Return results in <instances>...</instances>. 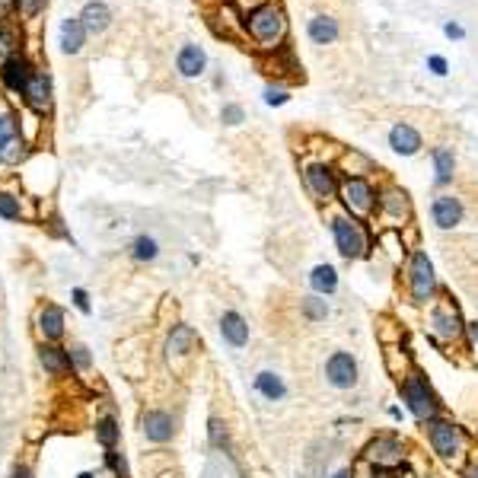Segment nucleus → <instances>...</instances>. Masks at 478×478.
Instances as JSON below:
<instances>
[{"instance_id":"1","label":"nucleus","mask_w":478,"mask_h":478,"mask_svg":"<svg viewBox=\"0 0 478 478\" xmlns=\"http://www.w3.org/2000/svg\"><path fill=\"white\" fill-rule=\"evenodd\" d=\"M246 29L262 48H281V42L287 36L284 10L275 7V3H265V7L252 10L246 16Z\"/></svg>"},{"instance_id":"2","label":"nucleus","mask_w":478,"mask_h":478,"mask_svg":"<svg viewBox=\"0 0 478 478\" xmlns=\"http://www.w3.org/2000/svg\"><path fill=\"white\" fill-rule=\"evenodd\" d=\"M402 399L418 421H433L437 418V399H433L431 386H427V379L421 373H408L402 379Z\"/></svg>"},{"instance_id":"3","label":"nucleus","mask_w":478,"mask_h":478,"mask_svg":"<svg viewBox=\"0 0 478 478\" xmlns=\"http://www.w3.org/2000/svg\"><path fill=\"white\" fill-rule=\"evenodd\" d=\"M331 236H335V246L344 258H364L370 249V239L360 227V221L354 217H335L331 221Z\"/></svg>"},{"instance_id":"4","label":"nucleus","mask_w":478,"mask_h":478,"mask_svg":"<svg viewBox=\"0 0 478 478\" xmlns=\"http://www.w3.org/2000/svg\"><path fill=\"white\" fill-rule=\"evenodd\" d=\"M408 284H412V297L414 303H427L437 294V275H433L431 258L424 252H414L412 265H408Z\"/></svg>"},{"instance_id":"5","label":"nucleus","mask_w":478,"mask_h":478,"mask_svg":"<svg viewBox=\"0 0 478 478\" xmlns=\"http://www.w3.org/2000/svg\"><path fill=\"white\" fill-rule=\"evenodd\" d=\"M338 194L344 201V207L351 214H357V217H370L373 207H377V192H373V185L367 179H344Z\"/></svg>"},{"instance_id":"6","label":"nucleus","mask_w":478,"mask_h":478,"mask_svg":"<svg viewBox=\"0 0 478 478\" xmlns=\"http://www.w3.org/2000/svg\"><path fill=\"white\" fill-rule=\"evenodd\" d=\"M427 437H431V446L437 450V456H443V460H453L462 446L460 427L453 421H440V418L427 421Z\"/></svg>"},{"instance_id":"7","label":"nucleus","mask_w":478,"mask_h":478,"mask_svg":"<svg viewBox=\"0 0 478 478\" xmlns=\"http://www.w3.org/2000/svg\"><path fill=\"white\" fill-rule=\"evenodd\" d=\"M325 379L335 389H354L357 386V360L348 351H335L325 364Z\"/></svg>"},{"instance_id":"8","label":"nucleus","mask_w":478,"mask_h":478,"mask_svg":"<svg viewBox=\"0 0 478 478\" xmlns=\"http://www.w3.org/2000/svg\"><path fill=\"white\" fill-rule=\"evenodd\" d=\"M306 188H310V194H313L316 201H331L335 194H338V182H335V173H331L329 166H306Z\"/></svg>"},{"instance_id":"9","label":"nucleus","mask_w":478,"mask_h":478,"mask_svg":"<svg viewBox=\"0 0 478 478\" xmlns=\"http://www.w3.org/2000/svg\"><path fill=\"white\" fill-rule=\"evenodd\" d=\"M367 460L373 462L377 469H396L405 460L402 443H399L396 437H377V440L367 446Z\"/></svg>"},{"instance_id":"10","label":"nucleus","mask_w":478,"mask_h":478,"mask_svg":"<svg viewBox=\"0 0 478 478\" xmlns=\"http://www.w3.org/2000/svg\"><path fill=\"white\" fill-rule=\"evenodd\" d=\"M23 153H26V147H23V138L16 134L13 115H0V163L13 166L23 160Z\"/></svg>"},{"instance_id":"11","label":"nucleus","mask_w":478,"mask_h":478,"mask_svg":"<svg viewBox=\"0 0 478 478\" xmlns=\"http://www.w3.org/2000/svg\"><path fill=\"white\" fill-rule=\"evenodd\" d=\"M379 211H383L386 221H392V227H399L402 221L412 217V201H408V194L402 188H386L379 194Z\"/></svg>"},{"instance_id":"12","label":"nucleus","mask_w":478,"mask_h":478,"mask_svg":"<svg viewBox=\"0 0 478 478\" xmlns=\"http://www.w3.org/2000/svg\"><path fill=\"white\" fill-rule=\"evenodd\" d=\"M431 325H433V335L443 341H453V338H460L462 335V319H460V310L450 303H443L433 310L431 316Z\"/></svg>"},{"instance_id":"13","label":"nucleus","mask_w":478,"mask_h":478,"mask_svg":"<svg viewBox=\"0 0 478 478\" xmlns=\"http://www.w3.org/2000/svg\"><path fill=\"white\" fill-rule=\"evenodd\" d=\"M23 96H26L29 109H36L38 115H45V112L51 109V80H48L45 74H32L26 83V90H23Z\"/></svg>"},{"instance_id":"14","label":"nucleus","mask_w":478,"mask_h":478,"mask_svg":"<svg viewBox=\"0 0 478 478\" xmlns=\"http://www.w3.org/2000/svg\"><path fill=\"white\" fill-rule=\"evenodd\" d=\"M433 214V223L440 227V230H453V227H460L462 221V201L460 198H453V194H440L431 207Z\"/></svg>"},{"instance_id":"15","label":"nucleus","mask_w":478,"mask_h":478,"mask_svg":"<svg viewBox=\"0 0 478 478\" xmlns=\"http://www.w3.org/2000/svg\"><path fill=\"white\" fill-rule=\"evenodd\" d=\"M0 77H3V83H7L13 92H23L26 90V83H29V77H32L29 61L23 55H10L7 61H3V67H0Z\"/></svg>"},{"instance_id":"16","label":"nucleus","mask_w":478,"mask_h":478,"mask_svg":"<svg viewBox=\"0 0 478 478\" xmlns=\"http://www.w3.org/2000/svg\"><path fill=\"white\" fill-rule=\"evenodd\" d=\"M144 433H147V440H153V443H169V440H173V433H175L173 414L147 412V414H144Z\"/></svg>"},{"instance_id":"17","label":"nucleus","mask_w":478,"mask_h":478,"mask_svg":"<svg viewBox=\"0 0 478 478\" xmlns=\"http://www.w3.org/2000/svg\"><path fill=\"white\" fill-rule=\"evenodd\" d=\"M389 147L396 150V153H402V157H414V153L421 150V134H418L412 125H402V121H399L396 128L389 131Z\"/></svg>"},{"instance_id":"18","label":"nucleus","mask_w":478,"mask_h":478,"mask_svg":"<svg viewBox=\"0 0 478 478\" xmlns=\"http://www.w3.org/2000/svg\"><path fill=\"white\" fill-rule=\"evenodd\" d=\"M204 64H207V55H204L201 45H182L179 48V58H175V67L182 77H201Z\"/></svg>"},{"instance_id":"19","label":"nucleus","mask_w":478,"mask_h":478,"mask_svg":"<svg viewBox=\"0 0 478 478\" xmlns=\"http://www.w3.org/2000/svg\"><path fill=\"white\" fill-rule=\"evenodd\" d=\"M221 335H223V341L227 344H233V348H246V341H249V325H246V319L239 313H223V319H221Z\"/></svg>"},{"instance_id":"20","label":"nucleus","mask_w":478,"mask_h":478,"mask_svg":"<svg viewBox=\"0 0 478 478\" xmlns=\"http://www.w3.org/2000/svg\"><path fill=\"white\" fill-rule=\"evenodd\" d=\"M194 348V329L192 325H175L173 335H169V341H166V354H169V360L173 357H188Z\"/></svg>"},{"instance_id":"21","label":"nucleus","mask_w":478,"mask_h":478,"mask_svg":"<svg viewBox=\"0 0 478 478\" xmlns=\"http://www.w3.org/2000/svg\"><path fill=\"white\" fill-rule=\"evenodd\" d=\"M83 42H86V29H83V19L80 16H71L61 23V48H64L67 55H77L83 48Z\"/></svg>"},{"instance_id":"22","label":"nucleus","mask_w":478,"mask_h":478,"mask_svg":"<svg viewBox=\"0 0 478 478\" xmlns=\"http://www.w3.org/2000/svg\"><path fill=\"white\" fill-rule=\"evenodd\" d=\"M80 19H83V29H86V32H105V29H109L112 13H109V7H105V3L92 0V3H86V7H83Z\"/></svg>"},{"instance_id":"23","label":"nucleus","mask_w":478,"mask_h":478,"mask_svg":"<svg viewBox=\"0 0 478 478\" xmlns=\"http://www.w3.org/2000/svg\"><path fill=\"white\" fill-rule=\"evenodd\" d=\"M310 38H313L316 45H331L335 38H338V19L331 16H313L310 19Z\"/></svg>"},{"instance_id":"24","label":"nucleus","mask_w":478,"mask_h":478,"mask_svg":"<svg viewBox=\"0 0 478 478\" xmlns=\"http://www.w3.org/2000/svg\"><path fill=\"white\" fill-rule=\"evenodd\" d=\"M255 389L268 399V402H281V399L287 396L284 379L277 377V373H271V370H262V373H258V377H255Z\"/></svg>"},{"instance_id":"25","label":"nucleus","mask_w":478,"mask_h":478,"mask_svg":"<svg viewBox=\"0 0 478 478\" xmlns=\"http://www.w3.org/2000/svg\"><path fill=\"white\" fill-rule=\"evenodd\" d=\"M38 331H42L48 341L61 338V331H64V313H61L58 306H45V310L38 313Z\"/></svg>"},{"instance_id":"26","label":"nucleus","mask_w":478,"mask_h":478,"mask_svg":"<svg viewBox=\"0 0 478 478\" xmlns=\"http://www.w3.org/2000/svg\"><path fill=\"white\" fill-rule=\"evenodd\" d=\"M310 284H313L316 294H335L338 290V271L331 265H316L313 275H310Z\"/></svg>"},{"instance_id":"27","label":"nucleus","mask_w":478,"mask_h":478,"mask_svg":"<svg viewBox=\"0 0 478 478\" xmlns=\"http://www.w3.org/2000/svg\"><path fill=\"white\" fill-rule=\"evenodd\" d=\"M38 360H42V367H45L48 373H55V377H64L67 370H71V354L61 348H42Z\"/></svg>"},{"instance_id":"28","label":"nucleus","mask_w":478,"mask_h":478,"mask_svg":"<svg viewBox=\"0 0 478 478\" xmlns=\"http://www.w3.org/2000/svg\"><path fill=\"white\" fill-rule=\"evenodd\" d=\"M131 258L134 262H153V258L160 255V246H157V239L153 236H134L131 239V246H128Z\"/></svg>"},{"instance_id":"29","label":"nucleus","mask_w":478,"mask_h":478,"mask_svg":"<svg viewBox=\"0 0 478 478\" xmlns=\"http://www.w3.org/2000/svg\"><path fill=\"white\" fill-rule=\"evenodd\" d=\"M453 166H456V160H453L450 147H437V150H433V169H437V182H440V185H446L453 179Z\"/></svg>"},{"instance_id":"30","label":"nucleus","mask_w":478,"mask_h":478,"mask_svg":"<svg viewBox=\"0 0 478 478\" xmlns=\"http://www.w3.org/2000/svg\"><path fill=\"white\" fill-rule=\"evenodd\" d=\"M118 424H115V418H102L99 424H96V440L102 443V446H115V443H118Z\"/></svg>"},{"instance_id":"31","label":"nucleus","mask_w":478,"mask_h":478,"mask_svg":"<svg viewBox=\"0 0 478 478\" xmlns=\"http://www.w3.org/2000/svg\"><path fill=\"white\" fill-rule=\"evenodd\" d=\"M303 316L310 322H319L329 316V306H325V300H319V297H306L303 300Z\"/></svg>"},{"instance_id":"32","label":"nucleus","mask_w":478,"mask_h":478,"mask_svg":"<svg viewBox=\"0 0 478 478\" xmlns=\"http://www.w3.org/2000/svg\"><path fill=\"white\" fill-rule=\"evenodd\" d=\"M0 217H3V221H19V198L0 194Z\"/></svg>"},{"instance_id":"33","label":"nucleus","mask_w":478,"mask_h":478,"mask_svg":"<svg viewBox=\"0 0 478 478\" xmlns=\"http://www.w3.org/2000/svg\"><path fill=\"white\" fill-rule=\"evenodd\" d=\"M221 118H223V125H239V121L246 118V112H242V105H223Z\"/></svg>"},{"instance_id":"34","label":"nucleus","mask_w":478,"mask_h":478,"mask_svg":"<svg viewBox=\"0 0 478 478\" xmlns=\"http://www.w3.org/2000/svg\"><path fill=\"white\" fill-rule=\"evenodd\" d=\"M287 99H290V96H287L284 86H268V90H265V102H268V105H284Z\"/></svg>"},{"instance_id":"35","label":"nucleus","mask_w":478,"mask_h":478,"mask_svg":"<svg viewBox=\"0 0 478 478\" xmlns=\"http://www.w3.org/2000/svg\"><path fill=\"white\" fill-rule=\"evenodd\" d=\"M427 67H431V71H433V74H437V77H443V74H446V71H450V64H446V58H440V55H431V58H427Z\"/></svg>"},{"instance_id":"36","label":"nucleus","mask_w":478,"mask_h":478,"mask_svg":"<svg viewBox=\"0 0 478 478\" xmlns=\"http://www.w3.org/2000/svg\"><path fill=\"white\" fill-rule=\"evenodd\" d=\"M42 7H45V0H19V10H23V16H36Z\"/></svg>"},{"instance_id":"37","label":"nucleus","mask_w":478,"mask_h":478,"mask_svg":"<svg viewBox=\"0 0 478 478\" xmlns=\"http://www.w3.org/2000/svg\"><path fill=\"white\" fill-rule=\"evenodd\" d=\"M71 357H74V364H77L80 370L90 367V354H86V348H83V344H77V348L71 351Z\"/></svg>"},{"instance_id":"38","label":"nucleus","mask_w":478,"mask_h":478,"mask_svg":"<svg viewBox=\"0 0 478 478\" xmlns=\"http://www.w3.org/2000/svg\"><path fill=\"white\" fill-rule=\"evenodd\" d=\"M74 303H77V310H80V313H90V297H86V290H83V287H77V290H74Z\"/></svg>"},{"instance_id":"39","label":"nucleus","mask_w":478,"mask_h":478,"mask_svg":"<svg viewBox=\"0 0 478 478\" xmlns=\"http://www.w3.org/2000/svg\"><path fill=\"white\" fill-rule=\"evenodd\" d=\"M13 42H16V38H13V32H10V29H0V51H10V48H13Z\"/></svg>"},{"instance_id":"40","label":"nucleus","mask_w":478,"mask_h":478,"mask_svg":"<svg viewBox=\"0 0 478 478\" xmlns=\"http://www.w3.org/2000/svg\"><path fill=\"white\" fill-rule=\"evenodd\" d=\"M443 32H446L450 38H462V36H466V29H462L460 23H446V26H443Z\"/></svg>"},{"instance_id":"41","label":"nucleus","mask_w":478,"mask_h":478,"mask_svg":"<svg viewBox=\"0 0 478 478\" xmlns=\"http://www.w3.org/2000/svg\"><path fill=\"white\" fill-rule=\"evenodd\" d=\"M10 478H32V469H29V466H19V469H13Z\"/></svg>"},{"instance_id":"42","label":"nucleus","mask_w":478,"mask_h":478,"mask_svg":"<svg viewBox=\"0 0 478 478\" xmlns=\"http://www.w3.org/2000/svg\"><path fill=\"white\" fill-rule=\"evenodd\" d=\"M10 7H13V0H0V13H7Z\"/></svg>"},{"instance_id":"43","label":"nucleus","mask_w":478,"mask_h":478,"mask_svg":"<svg viewBox=\"0 0 478 478\" xmlns=\"http://www.w3.org/2000/svg\"><path fill=\"white\" fill-rule=\"evenodd\" d=\"M466 478H478V462H475V466H472L469 472H466Z\"/></svg>"},{"instance_id":"44","label":"nucleus","mask_w":478,"mask_h":478,"mask_svg":"<svg viewBox=\"0 0 478 478\" xmlns=\"http://www.w3.org/2000/svg\"><path fill=\"white\" fill-rule=\"evenodd\" d=\"M335 478H354V475H351L348 469H341V472H338V475H335Z\"/></svg>"}]
</instances>
